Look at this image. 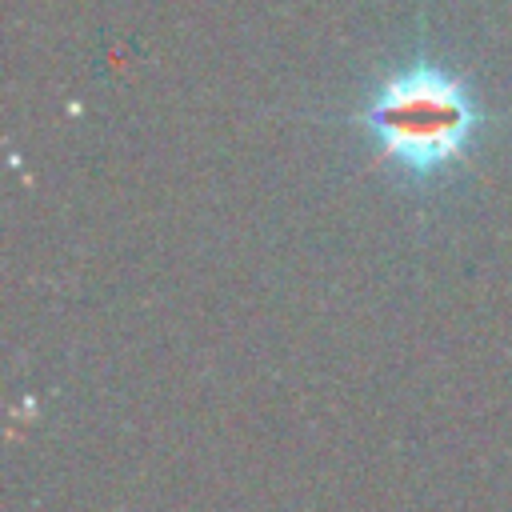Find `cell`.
<instances>
[{
  "label": "cell",
  "instance_id": "1",
  "mask_svg": "<svg viewBox=\"0 0 512 512\" xmlns=\"http://www.w3.org/2000/svg\"><path fill=\"white\" fill-rule=\"evenodd\" d=\"M356 120L396 172L432 180L468 156L484 112L460 72L436 60H408L368 88Z\"/></svg>",
  "mask_w": 512,
  "mask_h": 512
}]
</instances>
